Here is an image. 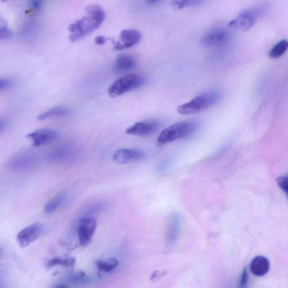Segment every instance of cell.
<instances>
[{"mask_svg": "<svg viewBox=\"0 0 288 288\" xmlns=\"http://www.w3.org/2000/svg\"><path fill=\"white\" fill-rule=\"evenodd\" d=\"M276 183L278 187L282 190L283 192L287 195V176H281L277 177Z\"/></svg>", "mask_w": 288, "mask_h": 288, "instance_id": "cell-27", "label": "cell"}, {"mask_svg": "<svg viewBox=\"0 0 288 288\" xmlns=\"http://www.w3.org/2000/svg\"><path fill=\"white\" fill-rule=\"evenodd\" d=\"M107 39L104 36H99L95 39V43L98 45H103L106 43Z\"/></svg>", "mask_w": 288, "mask_h": 288, "instance_id": "cell-29", "label": "cell"}, {"mask_svg": "<svg viewBox=\"0 0 288 288\" xmlns=\"http://www.w3.org/2000/svg\"><path fill=\"white\" fill-rule=\"evenodd\" d=\"M159 2L158 1H149L147 2L148 3H149V4H156L159 3Z\"/></svg>", "mask_w": 288, "mask_h": 288, "instance_id": "cell-33", "label": "cell"}, {"mask_svg": "<svg viewBox=\"0 0 288 288\" xmlns=\"http://www.w3.org/2000/svg\"><path fill=\"white\" fill-rule=\"evenodd\" d=\"M118 265V260L116 258H111L107 260H99L96 262V266L99 270L105 272H111Z\"/></svg>", "mask_w": 288, "mask_h": 288, "instance_id": "cell-20", "label": "cell"}, {"mask_svg": "<svg viewBox=\"0 0 288 288\" xmlns=\"http://www.w3.org/2000/svg\"><path fill=\"white\" fill-rule=\"evenodd\" d=\"M105 207H106V205L103 203H97L91 205V206L87 209L84 216H91V214L98 213L102 211Z\"/></svg>", "mask_w": 288, "mask_h": 288, "instance_id": "cell-25", "label": "cell"}, {"mask_svg": "<svg viewBox=\"0 0 288 288\" xmlns=\"http://www.w3.org/2000/svg\"><path fill=\"white\" fill-rule=\"evenodd\" d=\"M69 150L65 148H58L53 151L50 154V159L54 161H61L66 158Z\"/></svg>", "mask_w": 288, "mask_h": 288, "instance_id": "cell-24", "label": "cell"}, {"mask_svg": "<svg viewBox=\"0 0 288 288\" xmlns=\"http://www.w3.org/2000/svg\"><path fill=\"white\" fill-rule=\"evenodd\" d=\"M270 264L269 260L263 255L256 256L250 264V271L256 276H263L269 271Z\"/></svg>", "mask_w": 288, "mask_h": 288, "instance_id": "cell-15", "label": "cell"}, {"mask_svg": "<svg viewBox=\"0 0 288 288\" xmlns=\"http://www.w3.org/2000/svg\"><path fill=\"white\" fill-rule=\"evenodd\" d=\"M221 93L218 90L206 91L191 101L181 105L177 109L178 113L181 115H191L206 111L217 104L221 98Z\"/></svg>", "mask_w": 288, "mask_h": 288, "instance_id": "cell-2", "label": "cell"}, {"mask_svg": "<svg viewBox=\"0 0 288 288\" xmlns=\"http://www.w3.org/2000/svg\"><path fill=\"white\" fill-rule=\"evenodd\" d=\"M31 6L34 9V10L38 11L40 10L42 4L38 1H33L31 2Z\"/></svg>", "mask_w": 288, "mask_h": 288, "instance_id": "cell-30", "label": "cell"}, {"mask_svg": "<svg viewBox=\"0 0 288 288\" xmlns=\"http://www.w3.org/2000/svg\"><path fill=\"white\" fill-rule=\"evenodd\" d=\"M200 123L195 121L177 122L163 130L157 140L158 146H163L173 141L190 136L197 131Z\"/></svg>", "mask_w": 288, "mask_h": 288, "instance_id": "cell-3", "label": "cell"}, {"mask_svg": "<svg viewBox=\"0 0 288 288\" xmlns=\"http://www.w3.org/2000/svg\"><path fill=\"white\" fill-rule=\"evenodd\" d=\"M58 134L56 131L49 129H42L36 130L27 135L33 145L36 147L47 145L53 142L57 138Z\"/></svg>", "mask_w": 288, "mask_h": 288, "instance_id": "cell-12", "label": "cell"}, {"mask_svg": "<svg viewBox=\"0 0 288 288\" xmlns=\"http://www.w3.org/2000/svg\"><path fill=\"white\" fill-rule=\"evenodd\" d=\"M3 252V248L1 247V246H0V256L2 255V253Z\"/></svg>", "mask_w": 288, "mask_h": 288, "instance_id": "cell-34", "label": "cell"}, {"mask_svg": "<svg viewBox=\"0 0 288 288\" xmlns=\"http://www.w3.org/2000/svg\"><path fill=\"white\" fill-rule=\"evenodd\" d=\"M39 162L36 154L27 152L15 155L7 163V167L12 171H24L35 167Z\"/></svg>", "mask_w": 288, "mask_h": 288, "instance_id": "cell-7", "label": "cell"}, {"mask_svg": "<svg viewBox=\"0 0 288 288\" xmlns=\"http://www.w3.org/2000/svg\"><path fill=\"white\" fill-rule=\"evenodd\" d=\"M141 39L139 31L134 30H123L120 34V40L114 45V49L122 50L129 49L138 44Z\"/></svg>", "mask_w": 288, "mask_h": 288, "instance_id": "cell-13", "label": "cell"}, {"mask_svg": "<svg viewBox=\"0 0 288 288\" xmlns=\"http://www.w3.org/2000/svg\"><path fill=\"white\" fill-rule=\"evenodd\" d=\"M160 127V123L157 120H148L136 123L127 128L126 134L134 136H148L157 132Z\"/></svg>", "mask_w": 288, "mask_h": 288, "instance_id": "cell-11", "label": "cell"}, {"mask_svg": "<svg viewBox=\"0 0 288 288\" xmlns=\"http://www.w3.org/2000/svg\"><path fill=\"white\" fill-rule=\"evenodd\" d=\"M230 38L229 32L223 28L212 30L205 34L201 39V44L204 47H218L227 42Z\"/></svg>", "mask_w": 288, "mask_h": 288, "instance_id": "cell-9", "label": "cell"}, {"mask_svg": "<svg viewBox=\"0 0 288 288\" xmlns=\"http://www.w3.org/2000/svg\"><path fill=\"white\" fill-rule=\"evenodd\" d=\"M42 223L36 222L22 229L17 235V243L21 248H25L38 240L43 231Z\"/></svg>", "mask_w": 288, "mask_h": 288, "instance_id": "cell-8", "label": "cell"}, {"mask_svg": "<svg viewBox=\"0 0 288 288\" xmlns=\"http://www.w3.org/2000/svg\"><path fill=\"white\" fill-rule=\"evenodd\" d=\"M12 84L11 80L4 79H0V91L6 90L10 87Z\"/></svg>", "mask_w": 288, "mask_h": 288, "instance_id": "cell-28", "label": "cell"}, {"mask_svg": "<svg viewBox=\"0 0 288 288\" xmlns=\"http://www.w3.org/2000/svg\"><path fill=\"white\" fill-rule=\"evenodd\" d=\"M53 288H68L66 285L63 284H59L56 286H55Z\"/></svg>", "mask_w": 288, "mask_h": 288, "instance_id": "cell-32", "label": "cell"}, {"mask_svg": "<svg viewBox=\"0 0 288 288\" xmlns=\"http://www.w3.org/2000/svg\"><path fill=\"white\" fill-rule=\"evenodd\" d=\"M97 227V219L93 216H83L80 219L77 226V234L82 246H86L90 243Z\"/></svg>", "mask_w": 288, "mask_h": 288, "instance_id": "cell-6", "label": "cell"}, {"mask_svg": "<svg viewBox=\"0 0 288 288\" xmlns=\"http://www.w3.org/2000/svg\"><path fill=\"white\" fill-rule=\"evenodd\" d=\"M12 35V31L9 29L6 20L0 16V39L7 40L10 39Z\"/></svg>", "mask_w": 288, "mask_h": 288, "instance_id": "cell-23", "label": "cell"}, {"mask_svg": "<svg viewBox=\"0 0 288 288\" xmlns=\"http://www.w3.org/2000/svg\"><path fill=\"white\" fill-rule=\"evenodd\" d=\"M76 262L75 258L63 259L61 258H54L49 260L47 263L48 267H53L57 266H71L74 265Z\"/></svg>", "mask_w": 288, "mask_h": 288, "instance_id": "cell-21", "label": "cell"}, {"mask_svg": "<svg viewBox=\"0 0 288 288\" xmlns=\"http://www.w3.org/2000/svg\"><path fill=\"white\" fill-rule=\"evenodd\" d=\"M267 10L264 6H258L246 9L228 24V28L240 31L252 29Z\"/></svg>", "mask_w": 288, "mask_h": 288, "instance_id": "cell-4", "label": "cell"}, {"mask_svg": "<svg viewBox=\"0 0 288 288\" xmlns=\"http://www.w3.org/2000/svg\"><path fill=\"white\" fill-rule=\"evenodd\" d=\"M145 79L136 74L123 76L118 79L109 87L108 94L111 98H117L129 91L140 88L145 85Z\"/></svg>", "mask_w": 288, "mask_h": 288, "instance_id": "cell-5", "label": "cell"}, {"mask_svg": "<svg viewBox=\"0 0 288 288\" xmlns=\"http://www.w3.org/2000/svg\"><path fill=\"white\" fill-rule=\"evenodd\" d=\"M145 157L142 151L135 149L123 148L117 150L113 155L114 162L118 164H126L141 161Z\"/></svg>", "mask_w": 288, "mask_h": 288, "instance_id": "cell-10", "label": "cell"}, {"mask_svg": "<svg viewBox=\"0 0 288 288\" xmlns=\"http://www.w3.org/2000/svg\"><path fill=\"white\" fill-rule=\"evenodd\" d=\"M86 15L73 23L68 28L70 39L73 43L84 39L102 25L106 18V13L98 5H90L86 8Z\"/></svg>", "mask_w": 288, "mask_h": 288, "instance_id": "cell-1", "label": "cell"}, {"mask_svg": "<svg viewBox=\"0 0 288 288\" xmlns=\"http://www.w3.org/2000/svg\"><path fill=\"white\" fill-rule=\"evenodd\" d=\"M71 111L69 108L65 107H58L50 109L48 111L40 114L38 119L40 121H44L49 118L66 116Z\"/></svg>", "mask_w": 288, "mask_h": 288, "instance_id": "cell-18", "label": "cell"}, {"mask_svg": "<svg viewBox=\"0 0 288 288\" xmlns=\"http://www.w3.org/2000/svg\"><path fill=\"white\" fill-rule=\"evenodd\" d=\"M67 197L66 191H61L50 199L44 207V212L47 214H52L61 207L65 202Z\"/></svg>", "mask_w": 288, "mask_h": 288, "instance_id": "cell-16", "label": "cell"}, {"mask_svg": "<svg viewBox=\"0 0 288 288\" xmlns=\"http://www.w3.org/2000/svg\"><path fill=\"white\" fill-rule=\"evenodd\" d=\"M287 48V41L286 40H281L269 50L268 56L272 59L279 58L285 54Z\"/></svg>", "mask_w": 288, "mask_h": 288, "instance_id": "cell-19", "label": "cell"}, {"mask_svg": "<svg viewBox=\"0 0 288 288\" xmlns=\"http://www.w3.org/2000/svg\"><path fill=\"white\" fill-rule=\"evenodd\" d=\"M6 124L4 121H0V132H2L5 127H6Z\"/></svg>", "mask_w": 288, "mask_h": 288, "instance_id": "cell-31", "label": "cell"}, {"mask_svg": "<svg viewBox=\"0 0 288 288\" xmlns=\"http://www.w3.org/2000/svg\"><path fill=\"white\" fill-rule=\"evenodd\" d=\"M180 227V216L177 212L172 214L169 222L167 233L166 240L170 245L174 244L179 237Z\"/></svg>", "mask_w": 288, "mask_h": 288, "instance_id": "cell-14", "label": "cell"}, {"mask_svg": "<svg viewBox=\"0 0 288 288\" xmlns=\"http://www.w3.org/2000/svg\"><path fill=\"white\" fill-rule=\"evenodd\" d=\"M136 66L135 59L127 55H121L116 60L114 68L118 72H124L133 69Z\"/></svg>", "mask_w": 288, "mask_h": 288, "instance_id": "cell-17", "label": "cell"}, {"mask_svg": "<svg viewBox=\"0 0 288 288\" xmlns=\"http://www.w3.org/2000/svg\"><path fill=\"white\" fill-rule=\"evenodd\" d=\"M203 3V2L200 0H187V1H174L172 3L173 8L176 10L184 9L187 7L198 6Z\"/></svg>", "mask_w": 288, "mask_h": 288, "instance_id": "cell-22", "label": "cell"}, {"mask_svg": "<svg viewBox=\"0 0 288 288\" xmlns=\"http://www.w3.org/2000/svg\"><path fill=\"white\" fill-rule=\"evenodd\" d=\"M249 283V274L248 269L245 267L242 271L240 279L237 288H247Z\"/></svg>", "mask_w": 288, "mask_h": 288, "instance_id": "cell-26", "label": "cell"}]
</instances>
